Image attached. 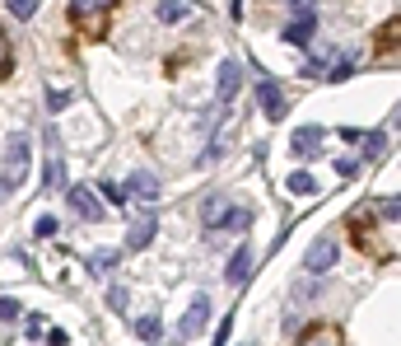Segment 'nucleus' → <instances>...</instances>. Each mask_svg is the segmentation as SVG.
Instances as JSON below:
<instances>
[{"mask_svg":"<svg viewBox=\"0 0 401 346\" xmlns=\"http://www.w3.org/2000/svg\"><path fill=\"white\" fill-rule=\"evenodd\" d=\"M112 15H117V10H112L108 0H98V5H70V19H75L79 33H84V38H93V43L112 33Z\"/></svg>","mask_w":401,"mask_h":346,"instance_id":"obj_1","label":"nucleus"},{"mask_svg":"<svg viewBox=\"0 0 401 346\" xmlns=\"http://www.w3.org/2000/svg\"><path fill=\"white\" fill-rule=\"evenodd\" d=\"M238 89H243V66L224 61V66H219V84H215V117L229 112V103L238 98Z\"/></svg>","mask_w":401,"mask_h":346,"instance_id":"obj_2","label":"nucleus"},{"mask_svg":"<svg viewBox=\"0 0 401 346\" xmlns=\"http://www.w3.org/2000/svg\"><path fill=\"white\" fill-rule=\"evenodd\" d=\"M24 173H29V136H24V131H15V136H10V173L0 178V183L10 188V197L24 188Z\"/></svg>","mask_w":401,"mask_h":346,"instance_id":"obj_3","label":"nucleus"},{"mask_svg":"<svg viewBox=\"0 0 401 346\" xmlns=\"http://www.w3.org/2000/svg\"><path fill=\"white\" fill-rule=\"evenodd\" d=\"M205 323H210V295H196L191 304H187L182 323H178V337H182V342H191L196 332H205Z\"/></svg>","mask_w":401,"mask_h":346,"instance_id":"obj_4","label":"nucleus"},{"mask_svg":"<svg viewBox=\"0 0 401 346\" xmlns=\"http://www.w3.org/2000/svg\"><path fill=\"white\" fill-rule=\"evenodd\" d=\"M290 15H294V24L285 29V43H294V47H308V43H313V29H317L313 10H308V5H294Z\"/></svg>","mask_w":401,"mask_h":346,"instance_id":"obj_5","label":"nucleus"},{"mask_svg":"<svg viewBox=\"0 0 401 346\" xmlns=\"http://www.w3.org/2000/svg\"><path fill=\"white\" fill-rule=\"evenodd\" d=\"M229 216H233V202L224 197V192H215V197H205V206H200V225L215 234V230H224L229 225Z\"/></svg>","mask_w":401,"mask_h":346,"instance_id":"obj_6","label":"nucleus"},{"mask_svg":"<svg viewBox=\"0 0 401 346\" xmlns=\"http://www.w3.org/2000/svg\"><path fill=\"white\" fill-rule=\"evenodd\" d=\"M257 103H262V112L266 117H271V122H280V117H285V94H280V84L276 80H257Z\"/></svg>","mask_w":401,"mask_h":346,"instance_id":"obj_7","label":"nucleus"},{"mask_svg":"<svg viewBox=\"0 0 401 346\" xmlns=\"http://www.w3.org/2000/svg\"><path fill=\"white\" fill-rule=\"evenodd\" d=\"M126 197H136V202H145V206H155L159 202V178H155V173H145V169H140L136 173V178H131V183H126Z\"/></svg>","mask_w":401,"mask_h":346,"instance_id":"obj_8","label":"nucleus"},{"mask_svg":"<svg viewBox=\"0 0 401 346\" xmlns=\"http://www.w3.org/2000/svg\"><path fill=\"white\" fill-rule=\"evenodd\" d=\"M322 136H327L322 126H299V131H294V141H290V150L313 159V155H322Z\"/></svg>","mask_w":401,"mask_h":346,"instance_id":"obj_9","label":"nucleus"},{"mask_svg":"<svg viewBox=\"0 0 401 346\" xmlns=\"http://www.w3.org/2000/svg\"><path fill=\"white\" fill-rule=\"evenodd\" d=\"M336 239H317V243H313L308 248V271H331L336 267Z\"/></svg>","mask_w":401,"mask_h":346,"instance_id":"obj_10","label":"nucleus"},{"mask_svg":"<svg viewBox=\"0 0 401 346\" xmlns=\"http://www.w3.org/2000/svg\"><path fill=\"white\" fill-rule=\"evenodd\" d=\"M65 197H70V206H75L84 220H103V202H98V197H93L89 188H70Z\"/></svg>","mask_w":401,"mask_h":346,"instance_id":"obj_11","label":"nucleus"},{"mask_svg":"<svg viewBox=\"0 0 401 346\" xmlns=\"http://www.w3.org/2000/svg\"><path fill=\"white\" fill-rule=\"evenodd\" d=\"M294 346H340V332L331 323H313V328H304V337Z\"/></svg>","mask_w":401,"mask_h":346,"instance_id":"obj_12","label":"nucleus"},{"mask_svg":"<svg viewBox=\"0 0 401 346\" xmlns=\"http://www.w3.org/2000/svg\"><path fill=\"white\" fill-rule=\"evenodd\" d=\"M155 230H159V220H155V216H140V220L131 225V234H126V248H131V253L150 248V239H155Z\"/></svg>","mask_w":401,"mask_h":346,"instance_id":"obj_13","label":"nucleus"},{"mask_svg":"<svg viewBox=\"0 0 401 346\" xmlns=\"http://www.w3.org/2000/svg\"><path fill=\"white\" fill-rule=\"evenodd\" d=\"M247 271H252V248H238V253L229 257V267H224V281H229V285H243Z\"/></svg>","mask_w":401,"mask_h":346,"instance_id":"obj_14","label":"nucleus"},{"mask_svg":"<svg viewBox=\"0 0 401 346\" xmlns=\"http://www.w3.org/2000/svg\"><path fill=\"white\" fill-rule=\"evenodd\" d=\"M285 188H290L294 197H313V192H317V178H313V173H290Z\"/></svg>","mask_w":401,"mask_h":346,"instance_id":"obj_15","label":"nucleus"},{"mask_svg":"<svg viewBox=\"0 0 401 346\" xmlns=\"http://www.w3.org/2000/svg\"><path fill=\"white\" fill-rule=\"evenodd\" d=\"M15 75V47H10V33L0 29V80Z\"/></svg>","mask_w":401,"mask_h":346,"instance_id":"obj_16","label":"nucleus"},{"mask_svg":"<svg viewBox=\"0 0 401 346\" xmlns=\"http://www.w3.org/2000/svg\"><path fill=\"white\" fill-rule=\"evenodd\" d=\"M117 262H122V253H117V248H98L89 257V271H112Z\"/></svg>","mask_w":401,"mask_h":346,"instance_id":"obj_17","label":"nucleus"},{"mask_svg":"<svg viewBox=\"0 0 401 346\" xmlns=\"http://www.w3.org/2000/svg\"><path fill=\"white\" fill-rule=\"evenodd\" d=\"M397 57V19H387V29H378V57Z\"/></svg>","mask_w":401,"mask_h":346,"instance_id":"obj_18","label":"nucleus"},{"mask_svg":"<svg viewBox=\"0 0 401 346\" xmlns=\"http://www.w3.org/2000/svg\"><path fill=\"white\" fill-rule=\"evenodd\" d=\"M159 332H164V328H159V318H155V314L136 318V337H140V342H159Z\"/></svg>","mask_w":401,"mask_h":346,"instance_id":"obj_19","label":"nucleus"},{"mask_svg":"<svg viewBox=\"0 0 401 346\" xmlns=\"http://www.w3.org/2000/svg\"><path fill=\"white\" fill-rule=\"evenodd\" d=\"M350 70H355V57H336V61H331V70H322V75L331 80V84H340V80L350 75Z\"/></svg>","mask_w":401,"mask_h":346,"instance_id":"obj_20","label":"nucleus"},{"mask_svg":"<svg viewBox=\"0 0 401 346\" xmlns=\"http://www.w3.org/2000/svg\"><path fill=\"white\" fill-rule=\"evenodd\" d=\"M126 304H131V290H126V285H112L108 290V309L112 314H126Z\"/></svg>","mask_w":401,"mask_h":346,"instance_id":"obj_21","label":"nucleus"},{"mask_svg":"<svg viewBox=\"0 0 401 346\" xmlns=\"http://www.w3.org/2000/svg\"><path fill=\"white\" fill-rule=\"evenodd\" d=\"M359 141H364V155H369V159H378V155H383V131H369V136H359Z\"/></svg>","mask_w":401,"mask_h":346,"instance_id":"obj_22","label":"nucleus"},{"mask_svg":"<svg viewBox=\"0 0 401 346\" xmlns=\"http://www.w3.org/2000/svg\"><path fill=\"white\" fill-rule=\"evenodd\" d=\"M47 188H61V155H56V150L47 159Z\"/></svg>","mask_w":401,"mask_h":346,"instance_id":"obj_23","label":"nucleus"},{"mask_svg":"<svg viewBox=\"0 0 401 346\" xmlns=\"http://www.w3.org/2000/svg\"><path fill=\"white\" fill-rule=\"evenodd\" d=\"M187 15H191L187 5H159V19H164V24H178V19H187Z\"/></svg>","mask_w":401,"mask_h":346,"instance_id":"obj_24","label":"nucleus"},{"mask_svg":"<svg viewBox=\"0 0 401 346\" xmlns=\"http://www.w3.org/2000/svg\"><path fill=\"white\" fill-rule=\"evenodd\" d=\"M98 192H103V202H112V206H126V192L117 188V183H98Z\"/></svg>","mask_w":401,"mask_h":346,"instance_id":"obj_25","label":"nucleus"},{"mask_svg":"<svg viewBox=\"0 0 401 346\" xmlns=\"http://www.w3.org/2000/svg\"><path fill=\"white\" fill-rule=\"evenodd\" d=\"M33 234H38V239H52V234H56V216H38Z\"/></svg>","mask_w":401,"mask_h":346,"instance_id":"obj_26","label":"nucleus"},{"mask_svg":"<svg viewBox=\"0 0 401 346\" xmlns=\"http://www.w3.org/2000/svg\"><path fill=\"white\" fill-rule=\"evenodd\" d=\"M10 15H15V19H33V15H38V5H33V0H15Z\"/></svg>","mask_w":401,"mask_h":346,"instance_id":"obj_27","label":"nucleus"},{"mask_svg":"<svg viewBox=\"0 0 401 346\" xmlns=\"http://www.w3.org/2000/svg\"><path fill=\"white\" fill-rule=\"evenodd\" d=\"M336 173H340V178H355V173H359V159H345V155H340V159H336Z\"/></svg>","mask_w":401,"mask_h":346,"instance_id":"obj_28","label":"nucleus"},{"mask_svg":"<svg viewBox=\"0 0 401 346\" xmlns=\"http://www.w3.org/2000/svg\"><path fill=\"white\" fill-rule=\"evenodd\" d=\"M0 318H5V323L19 318V299H0Z\"/></svg>","mask_w":401,"mask_h":346,"instance_id":"obj_29","label":"nucleus"},{"mask_svg":"<svg viewBox=\"0 0 401 346\" xmlns=\"http://www.w3.org/2000/svg\"><path fill=\"white\" fill-rule=\"evenodd\" d=\"M47 342H52V346H65V342H70V332H61V328H52V332H47Z\"/></svg>","mask_w":401,"mask_h":346,"instance_id":"obj_30","label":"nucleus"}]
</instances>
